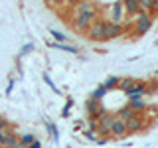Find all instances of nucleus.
Segmentation results:
<instances>
[{
  "mask_svg": "<svg viewBox=\"0 0 158 148\" xmlns=\"http://www.w3.org/2000/svg\"><path fill=\"white\" fill-rule=\"evenodd\" d=\"M123 6H125L127 16H136L138 12H142L140 10V0H125Z\"/></svg>",
  "mask_w": 158,
  "mask_h": 148,
  "instance_id": "nucleus-12",
  "label": "nucleus"
},
{
  "mask_svg": "<svg viewBox=\"0 0 158 148\" xmlns=\"http://www.w3.org/2000/svg\"><path fill=\"white\" fill-rule=\"evenodd\" d=\"M105 24H107V20L97 18L95 22L89 26V30H87L85 34H87L91 39H95V42H101V39H105Z\"/></svg>",
  "mask_w": 158,
  "mask_h": 148,
  "instance_id": "nucleus-4",
  "label": "nucleus"
},
{
  "mask_svg": "<svg viewBox=\"0 0 158 148\" xmlns=\"http://www.w3.org/2000/svg\"><path fill=\"white\" fill-rule=\"evenodd\" d=\"M34 140H36V138H34V134H24V136H20V144H22V146H30V144H32V142Z\"/></svg>",
  "mask_w": 158,
  "mask_h": 148,
  "instance_id": "nucleus-18",
  "label": "nucleus"
},
{
  "mask_svg": "<svg viewBox=\"0 0 158 148\" xmlns=\"http://www.w3.org/2000/svg\"><path fill=\"white\" fill-rule=\"evenodd\" d=\"M128 107H131L136 115H142V111L146 109V103H144V99H136V101H131V103H128Z\"/></svg>",
  "mask_w": 158,
  "mask_h": 148,
  "instance_id": "nucleus-14",
  "label": "nucleus"
},
{
  "mask_svg": "<svg viewBox=\"0 0 158 148\" xmlns=\"http://www.w3.org/2000/svg\"><path fill=\"white\" fill-rule=\"evenodd\" d=\"M28 148H42V144H40V140H34L32 144H30Z\"/></svg>",
  "mask_w": 158,
  "mask_h": 148,
  "instance_id": "nucleus-23",
  "label": "nucleus"
},
{
  "mask_svg": "<svg viewBox=\"0 0 158 148\" xmlns=\"http://www.w3.org/2000/svg\"><path fill=\"white\" fill-rule=\"evenodd\" d=\"M144 126H146V121L142 118V115L132 117L131 121L127 122V130H128V132H138V130H142Z\"/></svg>",
  "mask_w": 158,
  "mask_h": 148,
  "instance_id": "nucleus-9",
  "label": "nucleus"
},
{
  "mask_svg": "<svg viewBox=\"0 0 158 148\" xmlns=\"http://www.w3.org/2000/svg\"><path fill=\"white\" fill-rule=\"evenodd\" d=\"M146 93H148V87H146V85H142V83H136V85L127 93V97L131 99V101H136V99H144Z\"/></svg>",
  "mask_w": 158,
  "mask_h": 148,
  "instance_id": "nucleus-10",
  "label": "nucleus"
},
{
  "mask_svg": "<svg viewBox=\"0 0 158 148\" xmlns=\"http://www.w3.org/2000/svg\"><path fill=\"white\" fill-rule=\"evenodd\" d=\"M56 47L57 49H63V51H69V53H77L79 51L75 46H67V43H56Z\"/></svg>",
  "mask_w": 158,
  "mask_h": 148,
  "instance_id": "nucleus-19",
  "label": "nucleus"
},
{
  "mask_svg": "<svg viewBox=\"0 0 158 148\" xmlns=\"http://www.w3.org/2000/svg\"><path fill=\"white\" fill-rule=\"evenodd\" d=\"M30 49H32V43H28V46H24V51H22V53H28Z\"/></svg>",
  "mask_w": 158,
  "mask_h": 148,
  "instance_id": "nucleus-25",
  "label": "nucleus"
},
{
  "mask_svg": "<svg viewBox=\"0 0 158 148\" xmlns=\"http://www.w3.org/2000/svg\"><path fill=\"white\" fill-rule=\"evenodd\" d=\"M152 6H154V0H140V10L142 12L152 14Z\"/></svg>",
  "mask_w": 158,
  "mask_h": 148,
  "instance_id": "nucleus-17",
  "label": "nucleus"
},
{
  "mask_svg": "<svg viewBox=\"0 0 158 148\" xmlns=\"http://www.w3.org/2000/svg\"><path fill=\"white\" fill-rule=\"evenodd\" d=\"M125 16H127V12H125V6H123V2H113L111 6H109V22L121 24V26H123V22H125Z\"/></svg>",
  "mask_w": 158,
  "mask_h": 148,
  "instance_id": "nucleus-5",
  "label": "nucleus"
},
{
  "mask_svg": "<svg viewBox=\"0 0 158 148\" xmlns=\"http://www.w3.org/2000/svg\"><path fill=\"white\" fill-rule=\"evenodd\" d=\"M103 95H107V89L101 85V87H99L97 91H95V93L91 95V99H95V101H101V99H103Z\"/></svg>",
  "mask_w": 158,
  "mask_h": 148,
  "instance_id": "nucleus-20",
  "label": "nucleus"
},
{
  "mask_svg": "<svg viewBox=\"0 0 158 148\" xmlns=\"http://www.w3.org/2000/svg\"><path fill=\"white\" fill-rule=\"evenodd\" d=\"M135 85H136V81H135V79H131V77L123 79V81L118 83V87H121V89H123V91H125V93H128V91H131V89L135 87Z\"/></svg>",
  "mask_w": 158,
  "mask_h": 148,
  "instance_id": "nucleus-16",
  "label": "nucleus"
},
{
  "mask_svg": "<svg viewBox=\"0 0 158 148\" xmlns=\"http://www.w3.org/2000/svg\"><path fill=\"white\" fill-rule=\"evenodd\" d=\"M117 117L121 118V121H125V122H128V121H131L132 117H136V113H135V111H132L131 107L127 105V107H123L121 111H118V115H117Z\"/></svg>",
  "mask_w": 158,
  "mask_h": 148,
  "instance_id": "nucleus-13",
  "label": "nucleus"
},
{
  "mask_svg": "<svg viewBox=\"0 0 158 148\" xmlns=\"http://www.w3.org/2000/svg\"><path fill=\"white\" fill-rule=\"evenodd\" d=\"M52 36L57 39V43H63V42H65V36H63L61 32H57V30H52Z\"/></svg>",
  "mask_w": 158,
  "mask_h": 148,
  "instance_id": "nucleus-22",
  "label": "nucleus"
},
{
  "mask_svg": "<svg viewBox=\"0 0 158 148\" xmlns=\"http://www.w3.org/2000/svg\"><path fill=\"white\" fill-rule=\"evenodd\" d=\"M115 115H111V113H103L101 117L97 118V125H99V128H97V132L99 134H103V136H111V128H113V125H115Z\"/></svg>",
  "mask_w": 158,
  "mask_h": 148,
  "instance_id": "nucleus-3",
  "label": "nucleus"
},
{
  "mask_svg": "<svg viewBox=\"0 0 158 148\" xmlns=\"http://www.w3.org/2000/svg\"><path fill=\"white\" fill-rule=\"evenodd\" d=\"M85 109L89 113V118H99L103 115V107H101V101H95V99H89L85 103Z\"/></svg>",
  "mask_w": 158,
  "mask_h": 148,
  "instance_id": "nucleus-6",
  "label": "nucleus"
},
{
  "mask_svg": "<svg viewBox=\"0 0 158 148\" xmlns=\"http://www.w3.org/2000/svg\"><path fill=\"white\" fill-rule=\"evenodd\" d=\"M12 148H26V146H22V144L18 142V144H16V146H12Z\"/></svg>",
  "mask_w": 158,
  "mask_h": 148,
  "instance_id": "nucleus-26",
  "label": "nucleus"
},
{
  "mask_svg": "<svg viewBox=\"0 0 158 148\" xmlns=\"http://www.w3.org/2000/svg\"><path fill=\"white\" fill-rule=\"evenodd\" d=\"M97 18H101V14L97 12H81V14H73V20H71V26L77 30V32H87L89 26L95 22Z\"/></svg>",
  "mask_w": 158,
  "mask_h": 148,
  "instance_id": "nucleus-1",
  "label": "nucleus"
},
{
  "mask_svg": "<svg viewBox=\"0 0 158 148\" xmlns=\"http://www.w3.org/2000/svg\"><path fill=\"white\" fill-rule=\"evenodd\" d=\"M18 142H20V138L16 136V132H10V134L6 136V138H4V142H2V148H12V146H16L18 144Z\"/></svg>",
  "mask_w": 158,
  "mask_h": 148,
  "instance_id": "nucleus-15",
  "label": "nucleus"
},
{
  "mask_svg": "<svg viewBox=\"0 0 158 148\" xmlns=\"http://www.w3.org/2000/svg\"><path fill=\"white\" fill-rule=\"evenodd\" d=\"M97 4H93V2H75L71 6V12L73 14H81V12H97Z\"/></svg>",
  "mask_w": 158,
  "mask_h": 148,
  "instance_id": "nucleus-11",
  "label": "nucleus"
},
{
  "mask_svg": "<svg viewBox=\"0 0 158 148\" xmlns=\"http://www.w3.org/2000/svg\"><path fill=\"white\" fill-rule=\"evenodd\" d=\"M128 134V130H127V122L125 121H121V118H115V125H113L111 128V136L113 138H123V136H127Z\"/></svg>",
  "mask_w": 158,
  "mask_h": 148,
  "instance_id": "nucleus-8",
  "label": "nucleus"
},
{
  "mask_svg": "<svg viewBox=\"0 0 158 148\" xmlns=\"http://www.w3.org/2000/svg\"><path fill=\"white\" fill-rule=\"evenodd\" d=\"M152 14H158V0H154V6H152Z\"/></svg>",
  "mask_w": 158,
  "mask_h": 148,
  "instance_id": "nucleus-24",
  "label": "nucleus"
},
{
  "mask_svg": "<svg viewBox=\"0 0 158 148\" xmlns=\"http://www.w3.org/2000/svg\"><path fill=\"white\" fill-rule=\"evenodd\" d=\"M117 85H118V79L117 77H109L107 83H103V87H105L107 91H109V89H113V87H117Z\"/></svg>",
  "mask_w": 158,
  "mask_h": 148,
  "instance_id": "nucleus-21",
  "label": "nucleus"
},
{
  "mask_svg": "<svg viewBox=\"0 0 158 148\" xmlns=\"http://www.w3.org/2000/svg\"><path fill=\"white\" fill-rule=\"evenodd\" d=\"M123 32H125V28H123L121 24H113V22H109V20H107V24H105V39L118 38Z\"/></svg>",
  "mask_w": 158,
  "mask_h": 148,
  "instance_id": "nucleus-7",
  "label": "nucleus"
},
{
  "mask_svg": "<svg viewBox=\"0 0 158 148\" xmlns=\"http://www.w3.org/2000/svg\"><path fill=\"white\" fill-rule=\"evenodd\" d=\"M150 28H152V14L138 12L135 16V34L136 36H144Z\"/></svg>",
  "mask_w": 158,
  "mask_h": 148,
  "instance_id": "nucleus-2",
  "label": "nucleus"
}]
</instances>
